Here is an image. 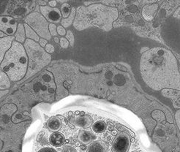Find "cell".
<instances>
[{
  "mask_svg": "<svg viewBox=\"0 0 180 152\" xmlns=\"http://www.w3.org/2000/svg\"><path fill=\"white\" fill-rule=\"evenodd\" d=\"M175 119L176 122H177V124L178 127H179V129L180 131V110L177 111L175 113Z\"/></svg>",
  "mask_w": 180,
  "mask_h": 152,
  "instance_id": "cell-30",
  "label": "cell"
},
{
  "mask_svg": "<svg viewBox=\"0 0 180 152\" xmlns=\"http://www.w3.org/2000/svg\"><path fill=\"white\" fill-rule=\"evenodd\" d=\"M24 29H25V33H26V37H27V39H32L35 42H39L40 38L38 34L30 27L29 26L27 25L26 24H24Z\"/></svg>",
  "mask_w": 180,
  "mask_h": 152,
  "instance_id": "cell-20",
  "label": "cell"
},
{
  "mask_svg": "<svg viewBox=\"0 0 180 152\" xmlns=\"http://www.w3.org/2000/svg\"><path fill=\"white\" fill-rule=\"evenodd\" d=\"M37 152H58L56 149L50 148V147H44V148L40 149Z\"/></svg>",
  "mask_w": 180,
  "mask_h": 152,
  "instance_id": "cell-31",
  "label": "cell"
},
{
  "mask_svg": "<svg viewBox=\"0 0 180 152\" xmlns=\"http://www.w3.org/2000/svg\"><path fill=\"white\" fill-rule=\"evenodd\" d=\"M9 92V90H0V99H1L2 97L6 95Z\"/></svg>",
  "mask_w": 180,
  "mask_h": 152,
  "instance_id": "cell-35",
  "label": "cell"
},
{
  "mask_svg": "<svg viewBox=\"0 0 180 152\" xmlns=\"http://www.w3.org/2000/svg\"><path fill=\"white\" fill-rule=\"evenodd\" d=\"M10 86L11 83L8 76L0 69V90H8Z\"/></svg>",
  "mask_w": 180,
  "mask_h": 152,
  "instance_id": "cell-16",
  "label": "cell"
},
{
  "mask_svg": "<svg viewBox=\"0 0 180 152\" xmlns=\"http://www.w3.org/2000/svg\"><path fill=\"white\" fill-rule=\"evenodd\" d=\"M18 24L15 20L11 16L0 17V31L4 34L13 36L17 30Z\"/></svg>",
  "mask_w": 180,
  "mask_h": 152,
  "instance_id": "cell-7",
  "label": "cell"
},
{
  "mask_svg": "<svg viewBox=\"0 0 180 152\" xmlns=\"http://www.w3.org/2000/svg\"><path fill=\"white\" fill-rule=\"evenodd\" d=\"M29 119V118L27 117V116H24V114L17 113L14 114L11 118V120L13 123H20L21 122H23V121Z\"/></svg>",
  "mask_w": 180,
  "mask_h": 152,
  "instance_id": "cell-23",
  "label": "cell"
},
{
  "mask_svg": "<svg viewBox=\"0 0 180 152\" xmlns=\"http://www.w3.org/2000/svg\"><path fill=\"white\" fill-rule=\"evenodd\" d=\"M24 47L28 57V69L24 78L28 79L49 65L52 58L38 43L32 39H26Z\"/></svg>",
  "mask_w": 180,
  "mask_h": 152,
  "instance_id": "cell-4",
  "label": "cell"
},
{
  "mask_svg": "<svg viewBox=\"0 0 180 152\" xmlns=\"http://www.w3.org/2000/svg\"><path fill=\"white\" fill-rule=\"evenodd\" d=\"M61 152H78L76 149V148H74L73 146H65L63 147Z\"/></svg>",
  "mask_w": 180,
  "mask_h": 152,
  "instance_id": "cell-28",
  "label": "cell"
},
{
  "mask_svg": "<svg viewBox=\"0 0 180 152\" xmlns=\"http://www.w3.org/2000/svg\"><path fill=\"white\" fill-rule=\"evenodd\" d=\"M112 134H113L114 135H115L116 134V131H114V132H112Z\"/></svg>",
  "mask_w": 180,
  "mask_h": 152,
  "instance_id": "cell-40",
  "label": "cell"
},
{
  "mask_svg": "<svg viewBox=\"0 0 180 152\" xmlns=\"http://www.w3.org/2000/svg\"><path fill=\"white\" fill-rule=\"evenodd\" d=\"M105 129H106V124L103 121H97L92 125V129L96 133H103Z\"/></svg>",
  "mask_w": 180,
  "mask_h": 152,
  "instance_id": "cell-21",
  "label": "cell"
},
{
  "mask_svg": "<svg viewBox=\"0 0 180 152\" xmlns=\"http://www.w3.org/2000/svg\"><path fill=\"white\" fill-rule=\"evenodd\" d=\"M56 30H57V33L59 35H61V37H63V36H65V35H66V33H67V32H66V30H65V29L62 26H59L57 27L56 29Z\"/></svg>",
  "mask_w": 180,
  "mask_h": 152,
  "instance_id": "cell-29",
  "label": "cell"
},
{
  "mask_svg": "<svg viewBox=\"0 0 180 152\" xmlns=\"http://www.w3.org/2000/svg\"><path fill=\"white\" fill-rule=\"evenodd\" d=\"M130 145V139L129 135L125 133H121L114 139L112 144L113 152H127Z\"/></svg>",
  "mask_w": 180,
  "mask_h": 152,
  "instance_id": "cell-6",
  "label": "cell"
},
{
  "mask_svg": "<svg viewBox=\"0 0 180 152\" xmlns=\"http://www.w3.org/2000/svg\"><path fill=\"white\" fill-rule=\"evenodd\" d=\"M159 8V5L157 3H151L146 4L143 7L141 10L142 17L146 21H151L155 18L157 12Z\"/></svg>",
  "mask_w": 180,
  "mask_h": 152,
  "instance_id": "cell-9",
  "label": "cell"
},
{
  "mask_svg": "<svg viewBox=\"0 0 180 152\" xmlns=\"http://www.w3.org/2000/svg\"><path fill=\"white\" fill-rule=\"evenodd\" d=\"M49 141L53 146L60 147L65 144V138L61 133L55 132L50 135Z\"/></svg>",
  "mask_w": 180,
  "mask_h": 152,
  "instance_id": "cell-13",
  "label": "cell"
},
{
  "mask_svg": "<svg viewBox=\"0 0 180 152\" xmlns=\"http://www.w3.org/2000/svg\"><path fill=\"white\" fill-rule=\"evenodd\" d=\"M130 141H131V142H133H133H135V139H134V138H132Z\"/></svg>",
  "mask_w": 180,
  "mask_h": 152,
  "instance_id": "cell-41",
  "label": "cell"
},
{
  "mask_svg": "<svg viewBox=\"0 0 180 152\" xmlns=\"http://www.w3.org/2000/svg\"><path fill=\"white\" fill-rule=\"evenodd\" d=\"M66 39H67L68 42L70 43V45L72 46L74 45V42H75V37H74V34L72 32V31L68 30L67 31V33H66Z\"/></svg>",
  "mask_w": 180,
  "mask_h": 152,
  "instance_id": "cell-24",
  "label": "cell"
},
{
  "mask_svg": "<svg viewBox=\"0 0 180 152\" xmlns=\"http://www.w3.org/2000/svg\"><path fill=\"white\" fill-rule=\"evenodd\" d=\"M25 12V10H24L23 8H18L16 10H15V13L16 15H21V14H23V13Z\"/></svg>",
  "mask_w": 180,
  "mask_h": 152,
  "instance_id": "cell-34",
  "label": "cell"
},
{
  "mask_svg": "<svg viewBox=\"0 0 180 152\" xmlns=\"http://www.w3.org/2000/svg\"><path fill=\"white\" fill-rule=\"evenodd\" d=\"M15 40L18 42V43L23 44L25 43L26 41V33H25V29H24V24H18L17 30L15 32Z\"/></svg>",
  "mask_w": 180,
  "mask_h": 152,
  "instance_id": "cell-15",
  "label": "cell"
},
{
  "mask_svg": "<svg viewBox=\"0 0 180 152\" xmlns=\"http://www.w3.org/2000/svg\"><path fill=\"white\" fill-rule=\"evenodd\" d=\"M61 125V122L59 118L57 117H51L49 118V120L47 122V127L48 128L50 129V131L53 132H57L60 129Z\"/></svg>",
  "mask_w": 180,
  "mask_h": 152,
  "instance_id": "cell-17",
  "label": "cell"
},
{
  "mask_svg": "<svg viewBox=\"0 0 180 152\" xmlns=\"http://www.w3.org/2000/svg\"><path fill=\"white\" fill-rule=\"evenodd\" d=\"M70 122L81 128L85 129L90 127L93 122L92 118L89 116H76L72 117L70 119Z\"/></svg>",
  "mask_w": 180,
  "mask_h": 152,
  "instance_id": "cell-12",
  "label": "cell"
},
{
  "mask_svg": "<svg viewBox=\"0 0 180 152\" xmlns=\"http://www.w3.org/2000/svg\"><path fill=\"white\" fill-rule=\"evenodd\" d=\"M37 3L39 4V5H40V7H43V6H46V4L48 3V2L46 1H37Z\"/></svg>",
  "mask_w": 180,
  "mask_h": 152,
  "instance_id": "cell-37",
  "label": "cell"
},
{
  "mask_svg": "<svg viewBox=\"0 0 180 152\" xmlns=\"http://www.w3.org/2000/svg\"><path fill=\"white\" fill-rule=\"evenodd\" d=\"M72 8L69 4L67 3H64L61 6V14L62 15L64 18H67L69 17L71 13Z\"/></svg>",
  "mask_w": 180,
  "mask_h": 152,
  "instance_id": "cell-22",
  "label": "cell"
},
{
  "mask_svg": "<svg viewBox=\"0 0 180 152\" xmlns=\"http://www.w3.org/2000/svg\"><path fill=\"white\" fill-rule=\"evenodd\" d=\"M54 42L56 43H59V39L58 38V37H54Z\"/></svg>",
  "mask_w": 180,
  "mask_h": 152,
  "instance_id": "cell-39",
  "label": "cell"
},
{
  "mask_svg": "<svg viewBox=\"0 0 180 152\" xmlns=\"http://www.w3.org/2000/svg\"><path fill=\"white\" fill-rule=\"evenodd\" d=\"M14 40V36H8L3 37V38H0V65L3 61L6 52L11 47V45Z\"/></svg>",
  "mask_w": 180,
  "mask_h": 152,
  "instance_id": "cell-11",
  "label": "cell"
},
{
  "mask_svg": "<svg viewBox=\"0 0 180 152\" xmlns=\"http://www.w3.org/2000/svg\"><path fill=\"white\" fill-rule=\"evenodd\" d=\"M140 72L143 81L152 90L171 89L180 91L177 59L167 48L154 47L143 53Z\"/></svg>",
  "mask_w": 180,
  "mask_h": 152,
  "instance_id": "cell-1",
  "label": "cell"
},
{
  "mask_svg": "<svg viewBox=\"0 0 180 152\" xmlns=\"http://www.w3.org/2000/svg\"><path fill=\"white\" fill-rule=\"evenodd\" d=\"M48 29H49V32L50 35L53 36H56L57 34V30H56V26L54 24H49L48 26Z\"/></svg>",
  "mask_w": 180,
  "mask_h": 152,
  "instance_id": "cell-25",
  "label": "cell"
},
{
  "mask_svg": "<svg viewBox=\"0 0 180 152\" xmlns=\"http://www.w3.org/2000/svg\"><path fill=\"white\" fill-rule=\"evenodd\" d=\"M8 37V36H6L4 32H2L0 31V38H3V37Z\"/></svg>",
  "mask_w": 180,
  "mask_h": 152,
  "instance_id": "cell-38",
  "label": "cell"
},
{
  "mask_svg": "<svg viewBox=\"0 0 180 152\" xmlns=\"http://www.w3.org/2000/svg\"><path fill=\"white\" fill-rule=\"evenodd\" d=\"M76 9L75 8H72L71 13H70L69 17L67 18H63L61 21V24L64 28L69 27L71 24H73L75 18H76Z\"/></svg>",
  "mask_w": 180,
  "mask_h": 152,
  "instance_id": "cell-19",
  "label": "cell"
},
{
  "mask_svg": "<svg viewBox=\"0 0 180 152\" xmlns=\"http://www.w3.org/2000/svg\"><path fill=\"white\" fill-rule=\"evenodd\" d=\"M133 152H138V151H133Z\"/></svg>",
  "mask_w": 180,
  "mask_h": 152,
  "instance_id": "cell-42",
  "label": "cell"
},
{
  "mask_svg": "<svg viewBox=\"0 0 180 152\" xmlns=\"http://www.w3.org/2000/svg\"><path fill=\"white\" fill-rule=\"evenodd\" d=\"M40 10L43 17L47 20L48 22H50V24L59 23L61 21V11L58 8H53L50 6H43L40 7Z\"/></svg>",
  "mask_w": 180,
  "mask_h": 152,
  "instance_id": "cell-8",
  "label": "cell"
},
{
  "mask_svg": "<svg viewBox=\"0 0 180 152\" xmlns=\"http://www.w3.org/2000/svg\"><path fill=\"white\" fill-rule=\"evenodd\" d=\"M118 16L117 8L95 3L89 6L78 7L72 24L78 31L95 26L105 32H109L113 28V24Z\"/></svg>",
  "mask_w": 180,
  "mask_h": 152,
  "instance_id": "cell-2",
  "label": "cell"
},
{
  "mask_svg": "<svg viewBox=\"0 0 180 152\" xmlns=\"http://www.w3.org/2000/svg\"><path fill=\"white\" fill-rule=\"evenodd\" d=\"M59 43H60L61 47L62 48H67L70 45V43L68 42L67 39L63 37L59 39Z\"/></svg>",
  "mask_w": 180,
  "mask_h": 152,
  "instance_id": "cell-26",
  "label": "cell"
},
{
  "mask_svg": "<svg viewBox=\"0 0 180 152\" xmlns=\"http://www.w3.org/2000/svg\"><path fill=\"white\" fill-rule=\"evenodd\" d=\"M87 152H105V146L101 141L93 142L88 147Z\"/></svg>",
  "mask_w": 180,
  "mask_h": 152,
  "instance_id": "cell-18",
  "label": "cell"
},
{
  "mask_svg": "<svg viewBox=\"0 0 180 152\" xmlns=\"http://www.w3.org/2000/svg\"><path fill=\"white\" fill-rule=\"evenodd\" d=\"M0 68L13 82H17L25 78L28 69V57L24 45L13 41L6 52Z\"/></svg>",
  "mask_w": 180,
  "mask_h": 152,
  "instance_id": "cell-3",
  "label": "cell"
},
{
  "mask_svg": "<svg viewBox=\"0 0 180 152\" xmlns=\"http://www.w3.org/2000/svg\"><path fill=\"white\" fill-rule=\"evenodd\" d=\"M25 24H27L38 34L41 38L50 40L51 35L49 32V24L43 15L38 12H32L26 15L24 18Z\"/></svg>",
  "mask_w": 180,
  "mask_h": 152,
  "instance_id": "cell-5",
  "label": "cell"
},
{
  "mask_svg": "<svg viewBox=\"0 0 180 152\" xmlns=\"http://www.w3.org/2000/svg\"><path fill=\"white\" fill-rule=\"evenodd\" d=\"M47 40L45 39H43V38H41V39H40V40H39V45L41 46L42 48H45V47L46 46V45H47Z\"/></svg>",
  "mask_w": 180,
  "mask_h": 152,
  "instance_id": "cell-33",
  "label": "cell"
},
{
  "mask_svg": "<svg viewBox=\"0 0 180 152\" xmlns=\"http://www.w3.org/2000/svg\"><path fill=\"white\" fill-rule=\"evenodd\" d=\"M48 4H49V6L50 7V8H54L56 6V1H55V0H53V1L48 2Z\"/></svg>",
  "mask_w": 180,
  "mask_h": 152,
  "instance_id": "cell-36",
  "label": "cell"
},
{
  "mask_svg": "<svg viewBox=\"0 0 180 152\" xmlns=\"http://www.w3.org/2000/svg\"><path fill=\"white\" fill-rule=\"evenodd\" d=\"M161 93L165 97L171 99L172 101L173 107L180 109V91L175 89H162Z\"/></svg>",
  "mask_w": 180,
  "mask_h": 152,
  "instance_id": "cell-10",
  "label": "cell"
},
{
  "mask_svg": "<svg viewBox=\"0 0 180 152\" xmlns=\"http://www.w3.org/2000/svg\"><path fill=\"white\" fill-rule=\"evenodd\" d=\"M78 140L84 144H87L91 143L92 140L95 139L96 137L92 134L91 132L87 130H81L78 133Z\"/></svg>",
  "mask_w": 180,
  "mask_h": 152,
  "instance_id": "cell-14",
  "label": "cell"
},
{
  "mask_svg": "<svg viewBox=\"0 0 180 152\" xmlns=\"http://www.w3.org/2000/svg\"><path fill=\"white\" fill-rule=\"evenodd\" d=\"M44 49H45V51L49 54H53V53H54V50H55V48L52 44H47Z\"/></svg>",
  "mask_w": 180,
  "mask_h": 152,
  "instance_id": "cell-27",
  "label": "cell"
},
{
  "mask_svg": "<svg viewBox=\"0 0 180 152\" xmlns=\"http://www.w3.org/2000/svg\"><path fill=\"white\" fill-rule=\"evenodd\" d=\"M7 4H8V2H6V1L0 2V13L4 12V8H5Z\"/></svg>",
  "mask_w": 180,
  "mask_h": 152,
  "instance_id": "cell-32",
  "label": "cell"
}]
</instances>
